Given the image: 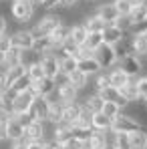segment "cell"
I'll return each instance as SVG.
<instances>
[{"label": "cell", "mask_w": 147, "mask_h": 149, "mask_svg": "<svg viewBox=\"0 0 147 149\" xmlns=\"http://www.w3.org/2000/svg\"><path fill=\"white\" fill-rule=\"evenodd\" d=\"M101 45H103V36H101V32H89V34H87V40H85L83 47L89 49L91 52H95Z\"/></svg>", "instance_id": "35"}, {"label": "cell", "mask_w": 147, "mask_h": 149, "mask_svg": "<svg viewBox=\"0 0 147 149\" xmlns=\"http://www.w3.org/2000/svg\"><path fill=\"white\" fill-rule=\"evenodd\" d=\"M71 133H73L75 139H79V141H89V137H91V133H93V129L91 127H71Z\"/></svg>", "instance_id": "41"}, {"label": "cell", "mask_w": 147, "mask_h": 149, "mask_svg": "<svg viewBox=\"0 0 147 149\" xmlns=\"http://www.w3.org/2000/svg\"><path fill=\"white\" fill-rule=\"evenodd\" d=\"M69 30H71V26H67L65 22H63V24H59L49 34V38H50V42H52V49L54 50H59L67 40H69Z\"/></svg>", "instance_id": "17"}, {"label": "cell", "mask_w": 147, "mask_h": 149, "mask_svg": "<svg viewBox=\"0 0 147 149\" xmlns=\"http://www.w3.org/2000/svg\"><path fill=\"white\" fill-rule=\"evenodd\" d=\"M6 32H8V20H6V16L0 12V36L6 34Z\"/></svg>", "instance_id": "48"}, {"label": "cell", "mask_w": 147, "mask_h": 149, "mask_svg": "<svg viewBox=\"0 0 147 149\" xmlns=\"http://www.w3.org/2000/svg\"><path fill=\"white\" fill-rule=\"evenodd\" d=\"M145 4H147V2H145Z\"/></svg>", "instance_id": "60"}, {"label": "cell", "mask_w": 147, "mask_h": 149, "mask_svg": "<svg viewBox=\"0 0 147 149\" xmlns=\"http://www.w3.org/2000/svg\"><path fill=\"white\" fill-rule=\"evenodd\" d=\"M93 87H95V93L103 91V89H107V87H111V83H109V74L105 73V71L97 73V74H95V83H93Z\"/></svg>", "instance_id": "39"}, {"label": "cell", "mask_w": 147, "mask_h": 149, "mask_svg": "<svg viewBox=\"0 0 147 149\" xmlns=\"http://www.w3.org/2000/svg\"><path fill=\"white\" fill-rule=\"evenodd\" d=\"M77 2H79V0H77Z\"/></svg>", "instance_id": "59"}, {"label": "cell", "mask_w": 147, "mask_h": 149, "mask_svg": "<svg viewBox=\"0 0 147 149\" xmlns=\"http://www.w3.org/2000/svg\"><path fill=\"white\" fill-rule=\"evenodd\" d=\"M56 99L54 101H61L63 105H67V103H75V101L79 99V91L75 89L73 85L67 81V83H63V85H56Z\"/></svg>", "instance_id": "12"}, {"label": "cell", "mask_w": 147, "mask_h": 149, "mask_svg": "<svg viewBox=\"0 0 147 149\" xmlns=\"http://www.w3.org/2000/svg\"><path fill=\"white\" fill-rule=\"evenodd\" d=\"M101 113H103L105 117H109V119H115V117L121 113V107H119V105H115V103H111V101H105V103H103Z\"/></svg>", "instance_id": "38"}, {"label": "cell", "mask_w": 147, "mask_h": 149, "mask_svg": "<svg viewBox=\"0 0 147 149\" xmlns=\"http://www.w3.org/2000/svg\"><path fill=\"white\" fill-rule=\"evenodd\" d=\"M26 74H28V77H30V81L34 83V81H40V79L45 77V71H42L40 63H32L30 67H26Z\"/></svg>", "instance_id": "42"}, {"label": "cell", "mask_w": 147, "mask_h": 149, "mask_svg": "<svg viewBox=\"0 0 147 149\" xmlns=\"http://www.w3.org/2000/svg\"><path fill=\"white\" fill-rule=\"evenodd\" d=\"M107 74H109V83H111V87H115V89H121L123 85H127V83L131 81V77H127V74L123 73L119 67L109 69V71H107Z\"/></svg>", "instance_id": "22"}, {"label": "cell", "mask_w": 147, "mask_h": 149, "mask_svg": "<svg viewBox=\"0 0 147 149\" xmlns=\"http://www.w3.org/2000/svg\"><path fill=\"white\" fill-rule=\"evenodd\" d=\"M59 24H63V16L56 14V12H47L45 16H40V20L36 22L34 28H30V32H32L34 38H38V36H49Z\"/></svg>", "instance_id": "2"}, {"label": "cell", "mask_w": 147, "mask_h": 149, "mask_svg": "<svg viewBox=\"0 0 147 149\" xmlns=\"http://www.w3.org/2000/svg\"><path fill=\"white\" fill-rule=\"evenodd\" d=\"M95 58H97V63L101 65V69H113L115 65H117V56H115V49L111 47V45H101L97 50H95V54H93Z\"/></svg>", "instance_id": "5"}, {"label": "cell", "mask_w": 147, "mask_h": 149, "mask_svg": "<svg viewBox=\"0 0 147 149\" xmlns=\"http://www.w3.org/2000/svg\"><path fill=\"white\" fill-rule=\"evenodd\" d=\"M119 93L123 95V99L127 101V103H137V101L141 99L139 93H137V87H135V79H131L127 85H123L121 89H119Z\"/></svg>", "instance_id": "28"}, {"label": "cell", "mask_w": 147, "mask_h": 149, "mask_svg": "<svg viewBox=\"0 0 147 149\" xmlns=\"http://www.w3.org/2000/svg\"><path fill=\"white\" fill-rule=\"evenodd\" d=\"M95 14H97L105 24H115V20L119 18V12H117V8H115L113 2H101L97 6V12Z\"/></svg>", "instance_id": "13"}, {"label": "cell", "mask_w": 147, "mask_h": 149, "mask_svg": "<svg viewBox=\"0 0 147 149\" xmlns=\"http://www.w3.org/2000/svg\"><path fill=\"white\" fill-rule=\"evenodd\" d=\"M20 58H22V50L14 49V47H10V49L6 50L4 54H2V61L8 65V67H16V65H22L20 63Z\"/></svg>", "instance_id": "33"}, {"label": "cell", "mask_w": 147, "mask_h": 149, "mask_svg": "<svg viewBox=\"0 0 147 149\" xmlns=\"http://www.w3.org/2000/svg\"><path fill=\"white\" fill-rule=\"evenodd\" d=\"M73 71H77V58H73V56H61V73L69 77Z\"/></svg>", "instance_id": "37"}, {"label": "cell", "mask_w": 147, "mask_h": 149, "mask_svg": "<svg viewBox=\"0 0 147 149\" xmlns=\"http://www.w3.org/2000/svg\"><path fill=\"white\" fill-rule=\"evenodd\" d=\"M105 149H119V147H115V145H107Z\"/></svg>", "instance_id": "56"}, {"label": "cell", "mask_w": 147, "mask_h": 149, "mask_svg": "<svg viewBox=\"0 0 147 149\" xmlns=\"http://www.w3.org/2000/svg\"><path fill=\"white\" fill-rule=\"evenodd\" d=\"M115 67H119V69H121L127 77L135 79L137 74L143 71V61H141L139 56H135V54H127V56H125V58H121Z\"/></svg>", "instance_id": "4"}, {"label": "cell", "mask_w": 147, "mask_h": 149, "mask_svg": "<svg viewBox=\"0 0 147 149\" xmlns=\"http://www.w3.org/2000/svg\"><path fill=\"white\" fill-rule=\"evenodd\" d=\"M42 2H45V0H32V4H34V6H40Z\"/></svg>", "instance_id": "55"}, {"label": "cell", "mask_w": 147, "mask_h": 149, "mask_svg": "<svg viewBox=\"0 0 147 149\" xmlns=\"http://www.w3.org/2000/svg\"><path fill=\"white\" fill-rule=\"evenodd\" d=\"M129 45H131V54L135 56H147V40L141 36V34H133L129 38Z\"/></svg>", "instance_id": "23"}, {"label": "cell", "mask_w": 147, "mask_h": 149, "mask_svg": "<svg viewBox=\"0 0 147 149\" xmlns=\"http://www.w3.org/2000/svg\"><path fill=\"white\" fill-rule=\"evenodd\" d=\"M47 141H26V149H45Z\"/></svg>", "instance_id": "49"}, {"label": "cell", "mask_w": 147, "mask_h": 149, "mask_svg": "<svg viewBox=\"0 0 147 149\" xmlns=\"http://www.w3.org/2000/svg\"><path fill=\"white\" fill-rule=\"evenodd\" d=\"M24 139L26 141H47V127L42 121H32L24 127Z\"/></svg>", "instance_id": "14"}, {"label": "cell", "mask_w": 147, "mask_h": 149, "mask_svg": "<svg viewBox=\"0 0 147 149\" xmlns=\"http://www.w3.org/2000/svg\"><path fill=\"white\" fill-rule=\"evenodd\" d=\"M10 45L18 50H32V45H34V36L30 30L26 28H20V30H14L10 34Z\"/></svg>", "instance_id": "6"}, {"label": "cell", "mask_w": 147, "mask_h": 149, "mask_svg": "<svg viewBox=\"0 0 147 149\" xmlns=\"http://www.w3.org/2000/svg\"><path fill=\"white\" fill-rule=\"evenodd\" d=\"M77 69H79L81 73H85L87 77H95L97 73H101V71H103L95 56H85V58H79V61H77Z\"/></svg>", "instance_id": "19"}, {"label": "cell", "mask_w": 147, "mask_h": 149, "mask_svg": "<svg viewBox=\"0 0 147 149\" xmlns=\"http://www.w3.org/2000/svg\"><path fill=\"white\" fill-rule=\"evenodd\" d=\"M101 36H103V42H105V45L115 47L117 42H121L123 38H125V32H123L121 28H117L115 24H107L105 28H103Z\"/></svg>", "instance_id": "18"}, {"label": "cell", "mask_w": 147, "mask_h": 149, "mask_svg": "<svg viewBox=\"0 0 147 149\" xmlns=\"http://www.w3.org/2000/svg\"><path fill=\"white\" fill-rule=\"evenodd\" d=\"M87 28L83 24H73L71 26V30H69V40L77 45V47H83L85 45V40H87Z\"/></svg>", "instance_id": "25"}, {"label": "cell", "mask_w": 147, "mask_h": 149, "mask_svg": "<svg viewBox=\"0 0 147 149\" xmlns=\"http://www.w3.org/2000/svg\"><path fill=\"white\" fill-rule=\"evenodd\" d=\"M113 4H115L119 16H129V12H131V4H129V0H113Z\"/></svg>", "instance_id": "44"}, {"label": "cell", "mask_w": 147, "mask_h": 149, "mask_svg": "<svg viewBox=\"0 0 147 149\" xmlns=\"http://www.w3.org/2000/svg\"><path fill=\"white\" fill-rule=\"evenodd\" d=\"M45 149H56V143H54V141H47V143H45Z\"/></svg>", "instance_id": "54"}, {"label": "cell", "mask_w": 147, "mask_h": 149, "mask_svg": "<svg viewBox=\"0 0 147 149\" xmlns=\"http://www.w3.org/2000/svg\"><path fill=\"white\" fill-rule=\"evenodd\" d=\"M69 137H73V133H71V125L67 123H56L52 125V135H50V141H54V143H59V145H63ZM49 141V139H47Z\"/></svg>", "instance_id": "21"}, {"label": "cell", "mask_w": 147, "mask_h": 149, "mask_svg": "<svg viewBox=\"0 0 147 149\" xmlns=\"http://www.w3.org/2000/svg\"><path fill=\"white\" fill-rule=\"evenodd\" d=\"M147 0H129V4H131V8L133 6H139V4H145Z\"/></svg>", "instance_id": "53"}, {"label": "cell", "mask_w": 147, "mask_h": 149, "mask_svg": "<svg viewBox=\"0 0 147 149\" xmlns=\"http://www.w3.org/2000/svg\"><path fill=\"white\" fill-rule=\"evenodd\" d=\"M139 129H143V125L139 121H135L131 115H125V113H119L111 121V131L113 133H135Z\"/></svg>", "instance_id": "3"}, {"label": "cell", "mask_w": 147, "mask_h": 149, "mask_svg": "<svg viewBox=\"0 0 147 149\" xmlns=\"http://www.w3.org/2000/svg\"><path fill=\"white\" fill-rule=\"evenodd\" d=\"M28 115L32 117V121H42L47 123V115H49V99L47 97H34L30 109H28Z\"/></svg>", "instance_id": "8"}, {"label": "cell", "mask_w": 147, "mask_h": 149, "mask_svg": "<svg viewBox=\"0 0 147 149\" xmlns=\"http://www.w3.org/2000/svg\"><path fill=\"white\" fill-rule=\"evenodd\" d=\"M115 26H117V28H121L123 32H127V30H131V28H133L131 20H129V16H119V18L115 20Z\"/></svg>", "instance_id": "45"}, {"label": "cell", "mask_w": 147, "mask_h": 149, "mask_svg": "<svg viewBox=\"0 0 147 149\" xmlns=\"http://www.w3.org/2000/svg\"><path fill=\"white\" fill-rule=\"evenodd\" d=\"M4 91H8V81H6V77H0V95Z\"/></svg>", "instance_id": "50"}, {"label": "cell", "mask_w": 147, "mask_h": 149, "mask_svg": "<svg viewBox=\"0 0 147 149\" xmlns=\"http://www.w3.org/2000/svg\"><path fill=\"white\" fill-rule=\"evenodd\" d=\"M67 79H69V83L73 85L75 89L79 91V93H81L83 89H87V85H89V77H87L85 73H81L79 69H77V71H73V73L69 74Z\"/></svg>", "instance_id": "30"}, {"label": "cell", "mask_w": 147, "mask_h": 149, "mask_svg": "<svg viewBox=\"0 0 147 149\" xmlns=\"http://www.w3.org/2000/svg\"><path fill=\"white\" fill-rule=\"evenodd\" d=\"M8 69H10V67H8V65H6L4 61H0V77H6V73H8Z\"/></svg>", "instance_id": "51"}, {"label": "cell", "mask_w": 147, "mask_h": 149, "mask_svg": "<svg viewBox=\"0 0 147 149\" xmlns=\"http://www.w3.org/2000/svg\"><path fill=\"white\" fill-rule=\"evenodd\" d=\"M143 105H145V109H147V97H145V99H143Z\"/></svg>", "instance_id": "57"}, {"label": "cell", "mask_w": 147, "mask_h": 149, "mask_svg": "<svg viewBox=\"0 0 147 149\" xmlns=\"http://www.w3.org/2000/svg\"><path fill=\"white\" fill-rule=\"evenodd\" d=\"M40 67L45 71V77L54 79L56 74L61 73V56L54 54V52H47V54H40Z\"/></svg>", "instance_id": "7"}, {"label": "cell", "mask_w": 147, "mask_h": 149, "mask_svg": "<svg viewBox=\"0 0 147 149\" xmlns=\"http://www.w3.org/2000/svg\"><path fill=\"white\" fill-rule=\"evenodd\" d=\"M40 6H42L45 10H49V12H50V10H54V8H59V6H61V0H45Z\"/></svg>", "instance_id": "46"}, {"label": "cell", "mask_w": 147, "mask_h": 149, "mask_svg": "<svg viewBox=\"0 0 147 149\" xmlns=\"http://www.w3.org/2000/svg\"><path fill=\"white\" fill-rule=\"evenodd\" d=\"M103 103H105V101L101 99L97 93H93V95H87L81 105H83V109H87V111H91V113H99V111L103 109Z\"/></svg>", "instance_id": "29"}, {"label": "cell", "mask_w": 147, "mask_h": 149, "mask_svg": "<svg viewBox=\"0 0 147 149\" xmlns=\"http://www.w3.org/2000/svg\"><path fill=\"white\" fill-rule=\"evenodd\" d=\"M77 0H61V6H65V8H71Z\"/></svg>", "instance_id": "52"}, {"label": "cell", "mask_w": 147, "mask_h": 149, "mask_svg": "<svg viewBox=\"0 0 147 149\" xmlns=\"http://www.w3.org/2000/svg\"><path fill=\"white\" fill-rule=\"evenodd\" d=\"M36 12V6L32 4V0H12L10 4V14L18 24H26L28 20H32Z\"/></svg>", "instance_id": "1"}, {"label": "cell", "mask_w": 147, "mask_h": 149, "mask_svg": "<svg viewBox=\"0 0 147 149\" xmlns=\"http://www.w3.org/2000/svg\"><path fill=\"white\" fill-rule=\"evenodd\" d=\"M6 121H8V119H6L4 115H0V141L6 139Z\"/></svg>", "instance_id": "47"}, {"label": "cell", "mask_w": 147, "mask_h": 149, "mask_svg": "<svg viewBox=\"0 0 147 149\" xmlns=\"http://www.w3.org/2000/svg\"><path fill=\"white\" fill-rule=\"evenodd\" d=\"M129 149H147V131L145 129L129 133Z\"/></svg>", "instance_id": "26"}, {"label": "cell", "mask_w": 147, "mask_h": 149, "mask_svg": "<svg viewBox=\"0 0 147 149\" xmlns=\"http://www.w3.org/2000/svg\"><path fill=\"white\" fill-rule=\"evenodd\" d=\"M63 121V103L61 101H49V115H47V123L56 125Z\"/></svg>", "instance_id": "24"}, {"label": "cell", "mask_w": 147, "mask_h": 149, "mask_svg": "<svg viewBox=\"0 0 147 149\" xmlns=\"http://www.w3.org/2000/svg\"><path fill=\"white\" fill-rule=\"evenodd\" d=\"M83 26L87 28V32H103V28H105L107 24L99 18L97 14H91V16H87V18H85Z\"/></svg>", "instance_id": "34"}, {"label": "cell", "mask_w": 147, "mask_h": 149, "mask_svg": "<svg viewBox=\"0 0 147 149\" xmlns=\"http://www.w3.org/2000/svg\"><path fill=\"white\" fill-rule=\"evenodd\" d=\"M87 145H89V149H105L107 145H111V131H95L93 129Z\"/></svg>", "instance_id": "15"}, {"label": "cell", "mask_w": 147, "mask_h": 149, "mask_svg": "<svg viewBox=\"0 0 147 149\" xmlns=\"http://www.w3.org/2000/svg\"><path fill=\"white\" fill-rule=\"evenodd\" d=\"M30 85H32L30 77H28V74H22L20 79H16V81L10 85V89H14L16 93H22V91H28V89H30Z\"/></svg>", "instance_id": "40"}, {"label": "cell", "mask_w": 147, "mask_h": 149, "mask_svg": "<svg viewBox=\"0 0 147 149\" xmlns=\"http://www.w3.org/2000/svg\"><path fill=\"white\" fill-rule=\"evenodd\" d=\"M34 97H36V95H34L30 89H28V91H22V93H16V97H14V101H12V111H14V115L28 113V109H30Z\"/></svg>", "instance_id": "9"}, {"label": "cell", "mask_w": 147, "mask_h": 149, "mask_svg": "<svg viewBox=\"0 0 147 149\" xmlns=\"http://www.w3.org/2000/svg\"><path fill=\"white\" fill-rule=\"evenodd\" d=\"M135 87H137L139 97L145 99L147 97V74H143V77H135Z\"/></svg>", "instance_id": "43"}, {"label": "cell", "mask_w": 147, "mask_h": 149, "mask_svg": "<svg viewBox=\"0 0 147 149\" xmlns=\"http://www.w3.org/2000/svg\"><path fill=\"white\" fill-rule=\"evenodd\" d=\"M32 50H34V52H38V54L54 52V49H52V42H50V38H49V36H38V38H34Z\"/></svg>", "instance_id": "32"}, {"label": "cell", "mask_w": 147, "mask_h": 149, "mask_svg": "<svg viewBox=\"0 0 147 149\" xmlns=\"http://www.w3.org/2000/svg\"><path fill=\"white\" fill-rule=\"evenodd\" d=\"M111 121L113 119H109V117H105L101 111L99 113H93V119H91V127L95 129V131H111Z\"/></svg>", "instance_id": "31"}, {"label": "cell", "mask_w": 147, "mask_h": 149, "mask_svg": "<svg viewBox=\"0 0 147 149\" xmlns=\"http://www.w3.org/2000/svg\"><path fill=\"white\" fill-rule=\"evenodd\" d=\"M81 111H83V105H81L79 101L63 105V123L75 125V123H77V119L81 117Z\"/></svg>", "instance_id": "16"}, {"label": "cell", "mask_w": 147, "mask_h": 149, "mask_svg": "<svg viewBox=\"0 0 147 149\" xmlns=\"http://www.w3.org/2000/svg\"><path fill=\"white\" fill-rule=\"evenodd\" d=\"M0 61H2V54H0Z\"/></svg>", "instance_id": "58"}, {"label": "cell", "mask_w": 147, "mask_h": 149, "mask_svg": "<svg viewBox=\"0 0 147 149\" xmlns=\"http://www.w3.org/2000/svg\"><path fill=\"white\" fill-rule=\"evenodd\" d=\"M129 20H131V24L133 28L139 24H143L147 20V4H139V6H133L131 8V12H129Z\"/></svg>", "instance_id": "27"}, {"label": "cell", "mask_w": 147, "mask_h": 149, "mask_svg": "<svg viewBox=\"0 0 147 149\" xmlns=\"http://www.w3.org/2000/svg\"><path fill=\"white\" fill-rule=\"evenodd\" d=\"M22 74H26V67L24 65H16V67H10L8 69V73H6V81H8V87L16 81V79H20Z\"/></svg>", "instance_id": "36"}, {"label": "cell", "mask_w": 147, "mask_h": 149, "mask_svg": "<svg viewBox=\"0 0 147 149\" xmlns=\"http://www.w3.org/2000/svg\"><path fill=\"white\" fill-rule=\"evenodd\" d=\"M99 97L103 101H111V103H115V105H119L121 109L125 107H129V103L123 99V95L119 93V89H115V87H107V89H103V91H99L97 93Z\"/></svg>", "instance_id": "20"}, {"label": "cell", "mask_w": 147, "mask_h": 149, "mask_svg": "<svg viewBox=\"0 0 147 149\" xmlns=\"http://www.w3.org/2000/svg\"><path fill=\"white\" fill-rule=\"evenodd\" d=\"M6 119H8V121H6V139H8L10 143L24 139V127L16 119V115H10V117H6Z\"/></svg>", "instance_id": "11"}, {"label": "cell", "mask_w": 147, "mask_h": 149, "mask_svg": "<svg viewBox=\"0 0 147 149\" xmlns=\"http://www.w3.org/2000/svg\"><path fill=\"white\" fill-rule=\"evenodd\" d=\"M30 91H32L36 97H50V95L56 91L54 79H50V77H42L40 81H34V83L30 85Z\"/></svg>", "instance_id": "10"}]
</instances>
